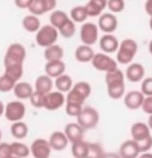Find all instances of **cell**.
<instances>
[{
  "instance_id": "6da1fadb",
  "label": "cell",
  "mask_w": 152,
  "mask_h": 158,
  "mask_svg": "<svg viewBox=\"0 0 152 158\" xmlns=\"http://www.w3.org/2000/svg\"><path fill=\"white\" fill-rule=\"evenodd\" d=\"M137 51H139V45L134 39H124L122 42H119L116 51V63L128 66L130 63H133Z\"/></svg>"
},
{
  "instance_id": "7a4b0ae2",
  "label": "cell",
  "mask_w": 152,
  "mask_h": 158,
  "mask_svg": "<svg viewBox=\"0 0 152 158\" xmlns=\"http://www.w3.org/2000/svg\"><path fill=\"white\" fill-rule=\"evenodd\" d=\"M100 121V114L96 107L92 106H84L80 114L76 116V123L87 131V130H92L98 125Z\"/></svg>"
},
{
  "instance_id": "3957f363",
  "label": "cell",
  "mask_w": 152,
  "mask_h": 158,
  "mask_svg": "<svg viewBox=\"0 0 152 158\" xmlns=\"http://www.w3.org/2000/svg\"><path fill=\"white\" fill-rule=\"evenodd\" d=\"M91 91L92 88L88 82L85 81H80V82H76L73 84L72 89L67 93L66 96V102H72V103H79V105H84L85 100L91 96Z\"/></svg>"
},
{
  "instance_id": "277c9868",
  "label": "cell",
  "mask_w": 152,
  "mask_h": 158,
  "mask_svg": "<svg viewBox=\"0 0 152 158\" xmlns=\"http://www.w3.org/2000/svg\"><path fill=\"white\" fill-rule=\"evenodd\" d=\"M58 30L54 26L48 24V26H42L37 31H36V44L42 48H48L51 45H55L58 40Z\"/></svg>"
},
{
  "instance_id": "5b68a950",
  "label": "cell",
  "mask_w": 152,
  "mask_h": 158,
  "mask_svg": "<svg viewBox=\"0 0 152 158\" xmlns=\"http://www.w3.org/2000/svg\"><path fill=\"white\" fill-rule=\"evenodd\" d=\"M27 57V51L23 44H10L5 54V66H12V64H24V60Z\"/></svg>"
},
{
  "instance_id": "8992f818",
  "label": "cell",
  "mask_w": 152,
  "mask_h": 158,
  "mask_svg": "<svg viewBox=\"0 0 152 158\" xmlns=\"http://www.w3.org/2000/svg\"><path fill=\"white\" fill-rule=\"evenodd\" d=\"M27 114L26 105L23 100H14V102H9L8 105H5V118L10 121V123H15V121H23L24 116Z\"/></svg>"
},
{
  "instance_id": "52a82bcc",
  "label": "cell",
  "mask_w": 152,
  "mask_h": 158,
  "mask_svg": "<svg viewBox=\"0 0 152 158\" xmlns=\"http://www.w3.org/2000/svg\"><path fill=\"white\" fill-rule=\"evenodd\" d=\"M91 64H92V67L98 72H109V70H113V69L118 67L116 60H113L109 54H105V52L94 54V57H92V60H91Z\"/></svg>"
},
{
  "instance_id": "ba28073f",
  "label": "cell",
  "mask_w": 152,
  "mask_h": 158,
  "mask_svg": "<svg viewBox=\"0 0 152 158\" xmlns=\"http://www.w3.org/2000/svg\"><path fill=\"white\" fill-rule=\"evenodd\" d=\"M98 31H100V30H98L97 24H94V23H84L79 30L80 42L84 45L92 46L96 42H98V36H100Z\"/></svg>"
},
{
  "instance_id": "9c48e42d",
  "label": "cell",
  "mask_w": 152,
  "mask_h": 158,
  "mask_svg": "<svg viewBox=\"0 0 152 158\" xmlns=\"http://www.w3.org/2000/svg\"><path fill=\"white\" fill-rule=\"evenodd\" d=\"M97 27L105 35H113L118 28V18L112 12H103L97 21Z\"/></svg>"
},
{
  "instance_id": "30bf717a",
  "label": "cell",
  "mask_w": 152,
  "mask_h": 158,
  "mask_svg": "<svg viewBox=\"0 0 152 158\" xmlns=\"http://www.w3.org/2000/svg\"><path fill=\"white\" fill-rule=\"evenodd\" d=\"M66 105V96H64V93L61 91H51V93H48V94H45V100H43V109L46 110H58L60 107Z\"/></svg>"
},
{
  "instance_id": "8fae6325",
  "label": "cell",
  "mask_w": 152,
  "mask_h": 158,
  "mask_svg": "<svg viewBox=\"0 0 152 158\" xmlns=\"http://www.w3.org/2000/svg\"><path fill=\"white\" fill-rule=\"evenodd\" d=\"M51 145L46 139H35L30 145V155L33 158H49L51 157Z\"/></svg>"
},
{
  "instance_id": "7c38bea8",
  "label": "cell",
  "mask_w": 152,
  "mask_h": 158,
  "mask_svg": "<svg viewBox=\"0 0 152 158\" xmlns=\"http://www.w3.org/2000/svg\"><path fill=\"white\" fill-rule=\"evenodd\" d=\"M57 8V0H33L31 5L28 6V10L31 15L40 17L46 12H52Z\"/></svg>"
},
{
  "instance_id": "4fadbf2b",
  "label": "cell",
  "mask_w": 152,
  "mask_h": 158,
  "mask_svg": "<svg viewBox=\"0 0 152 158\" xmlns=\"http://www.w3.org/2000/svg\"><path fill=\"white\" fill-rule=\"evenodd\" d=\"M124 75L128 82L139 84L145 78V67H143V64H140V63H130L127 66V69H125Z\"/></svg>"
},
{
  "instance_id": "5bb4252c",
  "label": "cell",
  "mask_w": 152,
  "mask_h": 158,
  "mask_svg": "<svg viewBox=\"0 0 152 158\" xmlns=\"http://www.w3.org/2000/svg\"><path fill=\"white\" fill-rule=\"evenodd\" d=\"M124 98V105L127 109L130 110H136V109H140L143 103V98H145V94L142 91H137V89H133V91H128L125 93Z\"/></svg>"
},
{
  "instance_id": "9a60e30c",
  "label": "cell",
  "mask_w": 152,
  "mask_h": 158,
  "mask_svg": "<svg viewBox=\"0 0 152 158\" xmlns=\"http://www.w3.org/2000/svg\"><path fill=\"white\" fill-rule=\"evenodd\" d=\"M98 46L101 49V52L105 54H113L118 51L119 42L113 35H103L101 37H98Z\"/></svg>"
},
{
  "instance_id": "2e32d148",
  "label": "cell",
  "mask_w": 152,
  "mask_h": 158,
  "mask_svg": "<svg viewBox=\"0 0 152 158\" xmlns=\"http://www.w3.org/2000/svg\"><path fill=\"white\" fill-rule=\"evenodd\" d=\"M119 157L121 158H137L140 155V149H139V143L133 139L125 140L121 148H119Z\"/></svg>"
},
{
  "instance_id": "e0dca14e",
  "label": "cell",
  "mask_w": 152,
  "mask_h": 158,
  "mask_svg": "<svg viewBox=\"0 0 152 158\" xmlns=\"http://www.w3.org/2000/svg\"><path fill=\"white\" fill-rule=\"evenodd\" d=\"M64 134L67 136V139L70 143H75V142L84 140V134H85V130L80 127L78 123H69L66 124L64 127Z\"/></svg>"
},
{
  "instance_id": "ac0fdd59",
  "label": "cell",
  "mask_w": 152,
  "mask_h": 158,
  "mask_svg": "<svg viewBox=\"0 0 152 158\" xmlns=\"http://www.w3.org/2000/svg\"><path fill=\"white\" fill-rule=\"evenodd\" d=\"M49 145H51V149L52 151H57V152H60V151H64L67 146H69V139H67V136L64 134V131H54L51 136H49Z\"/></svg>"
},
{
  "instance_id": "d6986e66",
  "label": "cell",
  "mask_w": 152,
  "mask_h": 158,
  "mask_svg": "<svg viewBox=\"0 0 152 158\" xmlns=\"http://www.w3.org/2000/svg\"><path fill=\"white\" fill-rule=\"evenodd\" d=\"M14 96L17 97L18 100H28L31 94H33V91H35V87L31 85V84H28V82H23V81H18L17 84H15V87H14Z\"/></svg>"
},
{
  "instance_id": "ffe728a7",
  "label": "cell",
  "mask_w": 152,
  "mask_h": 158,
  "mask_svg": "<svg viewBox=\"0 0 152 158\" xmlns=\"http://www.w3.org/2000/svg\"><path fill=\"white\" fill-rule=\"evenodd\" d=\"M66 72V63L63 60H58V61H46L45 64V75H48L49 78H58L64 75Z\"/></svg>"
},
{
  "instance_id": "44dd1931",
  "label": "cell",
  "mask_w": 152,
  "mask_h": 158,
  "mask_svg": "<svg viewBox=\"0 0 152 158\" xmlns=\"http://www.w3.org/2000/svg\"><path fill=\"white\" fill-rule=\"evenodd\" d=\"M131 133V139L136 142H140L143 139H146L148 136H151V128L148 127L146 123H134L130 128Z\"/></svg>"
},
{
  "instance_id": "7402d4cb",
  "label": "cell",
  "mask_w": 152,
  "mask_h": 158,
  "mask_svg": "<svg viewBox=\"0 0 152 158\" xmlns=\"http://www.w3.org/2000/svg\"><path fill=\"white\" fill-rule=\"evenodd\" d=\"M106 8H107V0H88V3L85 5L88 17H100Z\"/></svg>"
},
{
  "instance_id": "603a6c76",
  "label": "cell",
  "mask_w": 152,
  "mask_h": 158,
  "mask_svg": "<svg viewBox=\"0 0 152 158\" xmlns=\"http://www.w3.org/2000/svg\"><path fill=\"white\" fill-rule=\"evenodd\" d=\"M94 54L96 52H94L92 46L82 44L76 48V51H75V58H76L79 63H91L92 57H94Z\"/></svg>"
},
{
  "instance_id": "cb8c5ba5",
  "label": "cell",
  "mask_w": 152,
  "mask_h": 158,
  "mask_svg": "<svg viewBox=\"0 0 152 158\" xmlns=\"http://www.w3.org/2000/svg\"><path fill=\"white\" fill-rule=\"evenodd\" d=\"M54 88V79L49 78L48 75H40L35 82V91H39L42 94L51 93Z\"/></svg>"
},
{
  "instance_id": "d4e9b609",
  "label": "cell",
  "mask_w": 152,
  "mask_h": 158,
  "mask_svg": "<svg viewBox=\"0 0 152 158\" xmlns=\"http://www.w3.org/2000/svg\"><path fill=\"white\" fill-rule=\"evenodd\" d=\"M43 57H45L46 61H58V60H63V57H64V49L57 44L51 45V46L45 48Z\"/></svg>"
},
{
  "instance_id": "484cf974",
  "label": "cell",
  "mask_w": 152,
  "mask_h": 158,
  "mask_svg": "<svg viewBox=\"0 0 152 158\" xmlns=\"http://www.w3.org/2000/svg\"><path fill=\"white\" fill-rule=\"evenodd\" d=\"M10 134H12L14 139L23 140L28 136V125L24 121H15L10 125Z\"/></svg>"
},
{
  "instance_id": "4316f807",
  "label": "cell",
  "mask_w": 152,
  "mask_h": 158,
  "mask_svg": "<svg viewBox=\"0 0 152 158\" xmlns=\"http://www.w3.org/2000/svg\"><path fill=\"white\" fill-rule=\"evenodd\" d=\"M107 87V96L112 100H119L125 96V81L124 82H115V84H109Z\"/></svg>"
},
{
  "instance_id": "83f0119b",
  "label": "cell",
  "mask_w": 152,
  "mask_h": 158,
  "mask_svg": "<svg viewBox=\"0 0 152 158\" xmlns=\"http://www.w3.org/2000/svg\"><path fill=\"white\" fill-rule=\"evenodd\" d=\"M40 27H42V24H40L39 17L28 14V15H26V17L23 18V28L26 31H28V33H36Z\"/></svg>"
},
{
  "instance_id": "f1b7e54d",
  "label": "cell",
  "mask_w": 152,
  "mask_h": 158,
  "mask_svg": "<svg viewBox=\"0 0 152 158\" xmlns=\"http://www.w3.org/2000/svg\"><path fill=\"white\" fill-rule=\"evenodd\" d=\"M54 87L57 88V91H61L64 94H67L72 89V87H73V81H72V78L69 75L64 73V75L54 79Z\"/></svg>"
},
{
  "instance_id": "f546056e",
  "label": "cell",
  "mask_w": 152,
  "mask_h": 158,
  "mask_svg": "<svg viewBox=\"0 0 152 158\" xmlns=\"http://www.w3.org/2000/svg\"><path fill=\"white\" fill-rule=\"evenodd\" d=\"M69 19H70V17H69L64 10H52L51 15H49V24L58 30V28L64 26Z\"/></svg>"
},
{
  "instance_id": "4dcf8cb0",
  "label": "cell",
  "mask_w": 152,
  "mask_h": 158,
  "mask_svg": "<svg viewBox=\"0 0 152 158\" xmlns=\"http://www.w3.org/2000/svg\"><path fill=\"white\" fill-rule=\"evenodd\" d=\"M69 17H70V19L73 23H76V24H84V23H87L88 12H87L85 6H75V8H72Z\"/></svg>"
},
{
  "instance_id": "1f68e13d",
  "label": "cell",
  "mask_w": 152,
  "mask_h": 158,
  "mask_svg": "<svg viewBox=\"0 0 152 158\" xmlns=\"http://www.w3.org/2000/svg\"><path fill=\"white\" fill-rule=\"evenodd\" d=\"M10 149H12V155L18 158H28L30 157V146H27L26 143L19 140H15L10 143Z\"/></svg>"
},
{
  "instance_id": "d6a6232c",
  "label": "cell",
  "mask_w": 152,
  "mask_h": 158,
  "mask_svg": "<svg viewBox=\"0 0 152 158\" xmlns=\"http://www.w3.org/2000/svg\"><path fill=\"white\" fill-rule=\"evenodd\" d=\"M5 75L12 78L15 82L21 81L24 75V64H12V66H5Z\"/></svg>"
},
{
  "instance_id": "836d02e7",
  "label": "cell",
  "mask_w": 152,
  "mask_h": 158,
  "mask_svg": "<svg viewBox=\"0 0 152 158\" xmlns=\"http://www.w3.org/2000/svg\"><path fill=\"white\" fill-rule=\"evenodd\" d=\"M88 152V142L79 140L72 143V154L75 158H85Z\"/></svg>"
},
{
  "instance_id": "e575fe53",
  "label": "cell",
  "mask_w": 152,
  "mask_h": 158,
  "mask_svg": "<svg viewBox=\"0 0 152 158\" xmlns=\"http://www.w3.org/2000/svg\"><path fill=\"white\" fill-rule=\"evenodd\" d=\"M105 81H106V85H109V84H115V82H124L125 75H124V72L119 70V69L116 67L113 70L106 72V78H105Z\"/></svg>"
},
{
  "instance_id": "d590c367",
  "label": "cell",
  "mask_w": 152,
  "mask_h": 158,
  "mask_svg": "<svg viewBox=\"0 0 152 158\" xmlns=\"http://www.w3.org/2000/svg\"><path fill=\"white\" fill-rule=\"evenodd\" d=\"M105 149L101 146V143H88V152L85 158H103Z\"/></svg>"
},
{
  "instance_id": "8d00e7d4",
  "label": "cell",
  "mask_w": 152,
  "mask_h": 158,
  "mask_svg": "<svg viewBox=\"0 0 152 158\" xmlns=\"http://www.w3.org/2000/svg\"><path fill=\"white\" fill-rule=\"evenodd\" d=\"M58 33H60L63 37H66V39L73 37V36H75V33H76V23H73L72 19H69V21H67L64 26L58 28Z\"/></svg>"
},
{
  "instance_id": "74e56055",
  "label": "cell",
  "mask_w": 152,
  "mask_h": 158,
  "mask_svg": "<svg viewBox=\"0 0 152 158\" xmlns=\"http://www.w3.org/2000/svg\"><path fill=\"white\" fill-rule=\"evenodd\" d=\"M15 81L12 78H9L8 75H2L0 76V93H9V91H12L14 87H15Z\"/></svg>"
},
{
  "instance_id": "f35d334b",
  "label": "cell",
  "mask_w": 152,
  "mask_h": 158,
  "mask_svg": "<svg viewBox=\"0 0 152 158\" xmlns=\"http://www.w3.org/2000/svg\"><path fill=\"white\" fill-rule=\"evenodd\" d=\"M84 105H79V103H72V102H66L64 105V109H66V114L72 116V118H76L78 115L80 114Z\"/></svg>"
},
{
  "instance_id": "ab89813d",
  "label": "cell",
  "mask_w": 152,
  "mask_h": 158,
  "mask_svg": "<svg viewBox=\"0 0 152 158\" xmlns=\"http://www.w3.org/2000/svg\"><path fill=\"white\" fill-rule=\"evenodd\" d=\"M107 9L112 14H119L125 9V0H107Z\"/></svg>"
},
{
  "instance_id": "60d3db41",
  "label": "cell",
  "mask_w": 152,
  "mask_h": 158,
  "mask_svg": "<svg viewBox=\"0 0 152 158\" xmlns=\"http://www.w3.org/2000/svg\"><path fill=\"white\" fill-rule=\"evenodd\" d=\"M30 100V103H31V106L33 107H43V100H45V94H42V93H39V91H33V94H31V97L28 98Z\"/></svg>"
},
{
  "instance_id": "b9f144b4",
  "label": "cell",
  "mask_w": 152,
  "mask_h": 158,
  "mask_svg": "<svg viewBox=\"0 0 152 158\" xmlns=\"http://www.w3.org/2000/svg\"><path fill=\"white\" fill-rule=\"evenodd\" d=\"M140 91L145 96H152V76L143 78V81L140 82Z\"/></svg>"
},
{
  "instance_id": "7bdbcfd3",
  "label": "cell",
  "mask_w": 152,
  "mask_h": 158,
  "mask_svg": "<svg viewBox=\"0 0 152 158\" xmlns=\"http://www.w3.org/2000/svg\"><path fill=\"white\" fill-rule=\"evenodd\" d=\"M139 143V149H140V154L142 152H149L152 149V136H148L146 139L137 142Z\"/></svg>"
},
{
  "instance_id": "ee69618b",
  "label": "cell",
  "mask_w": 152,
  "mask_h": 158,
  "mask_svg": "<svg viewBox=\"0 0 152 158\" xmlns=\"http://www.w3.org/2000/svg\"><path fill=\"white\" fill-rule=\"evenodd\" d=\"M140 109H142L146 115H152V96H145Z\"/></svg>"
},
{
  "instance_id": "f6af8a7d",
  "label": "cell",
  "mask_w": 152,
  "mask_h": 158,
  "mask_svg": "<svg viewBox=\"0 0 152 158\" xmlns=\"http://www.w3.org/2000/svg\"><path fill=\"white\" fill-rule=\"evenodd\" d=\"M12 155V149H10V143L6 142H0V158H8Z\"/></svg>"
},
{
  "instance_id": "bcb514c9",
  "label": "cell",
  "mask_w": 152,
  "mask_h": 158,
  "mask_svg": "<svg viewBox=\"0 0 152 158\" xmlns=\"http://www.w3.org/2000/svg\"><path fill=\"white\" fill-rule=\"evenodd\" d=\"M15 2V6L19 9H28V6L31 5L33 0H14Z\"/></svg>"
},
{
  "instance_id": "7dc6e473",
  "label": "cell",
  "mask_w": 152,
  "mask_h": 158,
  "mask_svg": "<svg viewBox=\"0 0 152 158\" xmlns=\"http://www.w3.org/2000/svg\"><path fill=\"white\" fill-rule=\"evenodd\" d=\"M145 12H146L149 17H152V0H146V2H145Z\"/></svg>"
},
{
  "instance_id": "c3c4849f",
  "label": "cell",
  "mask_w": 152,
  "mask_h": 158,
  "mask_svg": "<svg viewBox=\"0 0 152 158\" xmlns=\"http://www.w3.org/2000/svg\"><path fill=\"white\" fill-rule=\"evenodd\" d=\"M103 158H121V157H119V154H116V152H105Z\"/></svg>"
},
{
  "instance_id": "681fc988",
  "label": "cell",
  "mask_w": 152,
  "mask_h": 158,
  "mask_svg": "<svg viewBox=\"0 0 152 158\" xmlns=\"http://www.w3.org/2000/svg\"><path fill=\"white\" fill-rule=\"evenodd\" d=\"M137 158H152V152L151 151H149V152H142Z\"/></svg>"
},
{
  "instance_id": "f907efd6",
  "label": "cell",
  "mask_w": 152,
  "mask_h": 158,
  "mask_svg": "<svg viewBox=\"0 0 152 158\" xmlns=\"http://www.w3.org/2000/svg\"><path fill=\"white\" fill-rule=\"evenodd\" d=\"M2 115H5V103L0 100V116H2Z\"/></svg>"
},
{
  "instance_id": "816d5d0a",
  "label": "cell",
  "mask_w": 152,
  "mask_h": 158,
  "mask_svg": "<svg viewBox=\"0 0 152 158\" xmlns=\"http://www.w3.org/2000/svg\"><path fill=\"white\" fill-rule=\"evenodd\" d=\"M148 116H149V118H148V127H149V128H151V131H152V115H148Z\"/></svg>"
},
{
  "instance_id": "f5cc1de1",
  "label": "cell",
  "mask_w": 152,
  "mask_h": 158,
  "mask_svg": "<svg viewBox=\"0 0 152 158\" xmlns=\"http://www.w3.org/2000/svg\"><path fill=\"white\" fill-rule=\"evenodd\" d=\"M148 51H149V54L152 55V39H151V42H149V45H148Z\"/></svg>"
},
{
  "instance_id": "db71d44e",
  "label": "cell",
  "mask_w": 152,
  "mask_h": 158,
  "mask_svg": "<svg viewBox=\"0 0 152 158\" xmlns=\"http://www.w3.org/2000/svg\"><path fill=\"white\" fill-rule=\"evenodd\" d=\"M149 28H151V31H152V17H149Z\"/></svg>"
},
{
  "instance_id": "11a10c76",
  "label": "cell",
  "mask_w": 152,
  "mask_h": 158,
  "mask_svg": "<svg viewBox=\"0 0 152 158\" xmlns=\"http://www.w3.org/2000/svg\"><path fill=\"white\" fill-rule=\"evenodd\" d=\"M2 137H3V134H2V130H0V142H2Z\"/></svg>"
},
{
  "instance_id": "9f6ffc18",
  "label": "cell",
  "mask_w": 152,
  "mask_h": 158,
  "mask_svg": "<svg viewBox=\"0 0 152 158\" xmlns=\"http://www.w3.org/2000/svg\"><path fill=\"white\" fill-rule=\"evenodd\" d=\"M8 158H18V157H15V155H10V157H8Z\"/></svg>"
}]
</instances>
